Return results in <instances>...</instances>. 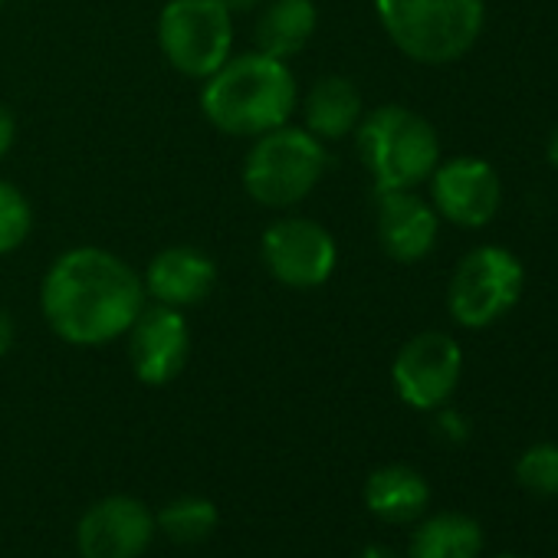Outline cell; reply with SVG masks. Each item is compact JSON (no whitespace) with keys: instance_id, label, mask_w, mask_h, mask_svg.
<instances>
[{"instance_id":"obj_12","label":"cell","mask_w":558,"mask_h":558,"mask_svg":"<svg viewBox=\"0 0 558 558\" xmlns=\"http://www.w3.org/2000/svg\"><path fill=\"white\" fill-rule=\"evenodd\" d=\"M125 336H129V359L138 381L168 385L184 372L191 355V329L181 310L155 303L138 313V319Z\"/></svg>"},{"instance_id":"obj_13","label":"cell","mask_w":558,"mask_h":558,"mask_svg":"<svg viewBox=\"0 0 558 558\" xmlns=\"http://www.w3.org/2000/svg\"><path fill=\"white\" fill-rule=\"evenodd\" d=\"M142 283L145 296H151L155 303L184 310L210 296L217 283V266L197 246H165L161 253L151 256Z\"/></svg>"},{"instance_id":"obj_17","label":"cell","mask_w":558,"mask_h":558,"mask_svg":"<svg viewBox=\"0 0 558 558\" xmlns=\"http://www.w3.org/2000/svg\"><path fill=\"white\" fill-rule=\"evenodd\" d=\"M319 11L313 0H269L256 21V47L276 60H290L313 40Z\"/></svg>"},{"instance_id":"obj_19","label":"cell","mask_w":558,"mask_h":558,"mask_svg":"<svg viewBox=\"0 0 558 558\" xmlns=\"http://www.w3.org/2000/svg\"><path fill=\"white\" fill-rule=\"evenodd\" d=\"M158 529L178 545L204 542L217 525V506L204 496H181L155 515Z\"/></svg>"},{"instance_id":"obj_11","label":"cell","mask_w":558,"mask_h":558,"mask_svg":"<svg viewBox=\"0 0 558 558\" xmlns=\"http://www.w3.org/2000/svg\"><path fill=\"white\" fill-rule=\"evenodd\" d=\"M427 181L434 210L457 227H486L499 210L502 184L483 158H450L437 165Z\"/></svg>"},{"instance_id":"obj_6","label":"cell","mask_w":558,"mask_h":558,"mask_svg":"<svg viewBox=\"0 0 558 558\" xmlns=\"http://www.w3.org/2000/svg\"><path fill=\"white\" fill-rule=\"evenodd\" d=\"M165 60L187 80H207L233 50V14L223 0H171L158 17Z\"/></svg>"},{"instance_id":"obj_8","label":"cell","mask_w":558,"mask_h":558,"mask_svg":"<svg viewBox=\"0 0 558 558\" xmlns=\"http://www.w3.org/2000/svg\"><path fill=\"white\" fill-rule=\"evenodd\" d=\"M263 263L276 283L290 290H319L339 263L336 236L310 217H279L263 233Z\"/></svg>"},{"instance_id":"obj_9","label":"cell","mask_w":558,"mask_h":558,"mask_svg":"<svg viewBox=\"0 0 558 558\" xmlns=\"http://www.w3.org/2000/svg\"><path fill=\"white\" fill-rule=\"evenodd\" d=\"M463 375V352L444 332L414 336L395 359L391 378L404 404L417 411H437L450 401Z\"/></svg>"},{"instance_id":"obj_21","label":"cell","mask_w":558,"mask_h":558,"mask_svg":"<svg viewBox=\"0 0 558 558\" xmlns=\"http://www.w3.org/2000/svg\"><path fill=\"white\" fill-rule=\"evenodd\" d=\"M515 476L529 493L558 496V444L529 447L515 463Z\"/></svg>"},{"instance_id":"obj_15","label":"cell","mask_w":558,"mask_h":558,"mask_svg":"<svg viewBox=\"0 0 558 558\" xmlns=\"http://www.w3.org/2000/svg\"><path fill=\"white\" fill-rule=\"evenodd\" d=\"M427 502H430L427 480L414 466H404V463H388L375 470L365 483V506L391 525L421 519Z\"/></svg>"},{"instance_id":"obj_7","label":"cell","mask_w":558,"mask_h":558,"mask_svg":"<svg viewBox=\"0 0 558 558\" xmlns=\"http://www.w3.org/2000/svg\"><path fill=\"white\" fill-rule=\"evenodd\" d=\"M522 296V263L502 246L470 250L450 279L447 310L463 329H486Z\"/></svg>"},{"instance_id":"obj_10","label":"cell","mask_w":558,"mask_h":558,"mask_svg":"<svg viewBox=\"0 0 558 558\" xmlns=\"http://www.w3.org/2000/svg\"><path fill=\"white\" fill-rule=\"evenodd\" d=\"M155 512L132 496H106L76 525L83 558H142L155 538Z\"/></svg>"},{"instance_id":"obj_24","label":"cell","mask_w":558,"mask_h":558,"mask_svg":"<svg viewBox=\"0 0 558 558\" xmlns=\"http://www.w3.org/2000/svg\"><path fill=\"white\" fill-rule=\"evenodd\" d=\"M14 345V319L0 310V359H4Z\"/></svg>"},{"instance_id":"obj_16","label":"cell","mask_w":558,"mask_h":558,"mask_svg":"<svg viewBox=\"0 0 558 558\" xmlns=\"http://www.w3.org/2000/svg\"><path fill=\"white\" fill-rule=\"evenodd\" d=\"M303 116H306V132H313L319 142H339L345 135H355L365 116L362 93L345 76H326L310 89Z\"/></svg>"},{"instance_id":"obj_18","label":"cell","mask_w":558,"mask_h":558,"mask_svg":"<svg viewBox=\"0 0 558 558\" xmlns=\"http://www.w3.org/2000/svg\"><path fill=\"white\" fill-rule=\"evenodd\" d=\"M483 529L463 512H437L411 535V558H480Z\"/></svg>"},{"instance_id":"obj_23","label":"cell","mask_w":558,"mask_h":558,"mask_svg":"<svg viewBox=\"0 0 558 558\" xmlns=\"http://www.w3.org/2000/svg\"><path fill=\"white\" fill-rule=\"evenodd\" d=\"M14 138H17V122H14L11 109L0 106V158L14 148Z\"/></svg>"},{"instance_id":"obj_14","label":"cell","mask_w":558,"mask_h":558,"mask_svg":"<svg viewBox=\"0 0 558 558\" xmlns=\"http://www.w3.org/2000/svg\"><path fill=\"white\" fill-rule=\"evenodd\" d=\"M437 210L414 191L378 194V240L398 263L424 259L437 243Z\"/></svg>"},{"instance_id":"obj_20","label":"cell","mask_w":558,"mask_h":558,"mask_svg":"<svg viewBox=\"0 0 558 558\" xmlns=\"http://www.w3.org/2000/svg\"><path fill=\"white\" fill-rule=\"evenodd\" d=\"M31 227H34L31 201L24 197L21 187L0 178V256L24 246V240L31 236Z\"/></svg>"},{"instance_id":"obj_2","label":"cell","mask_w":558,"mask_h":558,"mask_svg":"<svg viewBox=\"0 0 558 558\" xmlns=\"http://www.w3.org/2000/svg\"><path fill=\"white\" fill-rule=\"evenodd\" d=\"M296 96L300 93L290 63L253 50L230 57L204 80L201 112L223 135L256 138L290 122Z\"/></svg>"},{"instance_id":"obj_25","label":"cell","mask_w":558,"mask_h":558,"mask_svg":"<svg viewBox=\"0 0 558 558\" xmlns=\"http://www.w3.org/2000/svg\"><path fill=\"white\" fill-rule=\"evenodd\" d=\"M263 4V0H223V8L230 14H243V11H256Z\"/></svg>"},{"instance_id":"obj_1","label":"cell","mask_w":558,"mask_h":558,"mask_svg":"<svg viewBox=\"0 0 558 558\" xmlns=\"http://www.w3.org/2000/svg\"><path fill=\"white\" fill-rule=\"evenodd\" d=\"M47 326L70 345L122 339L145 310L142 276L102 246H76L53 259L40 287Z\"/></svg>"},{"instance_id":"obj_27","label":"cell","mask_w":558,"mask_h":558,"mask_svg":"<svg viewBox=\"0 0 558 558\" xmlns=\"http://www.w3.org/2000/svg\"><path fill=\"white\" fill-rule=\"evenodd\" d=\"M545 155H548L551 168H558V129H555V132H551V138H548V148H545Z\"/></svg>"},{"instance_id":"obj_5","label":"cell","mask_w":558,"mask_h":558,"mask_svg":"<svg viewBox=\"0 0 558 558\" xmlns=\"http://www.w3.org/2000/svg\"><path fill=\"white\" fill-rule=\"evenodd\" d=\"M326 142L287 122L253 138L243 161V187L256 204L283 210L313 194L326 174Z\"/></svg>"},{"instance_id":"obj_29","label":"cell","mask_w":558,"mask_h":558,"mask_svg":"<svg viewBox=\"0 0 558 558\" xmlns=\"http://www.w3.org/2000/svg\"><path fill=\"white\" fill-rule=\"evenodd\" d=\"M0 4H4V0H0Z\"/></svg>"},{"instance_id":"obj_26","label":"cell","mask_w":558,"mask_h":558,"mask_svg":"<svg viewBox=\"0 0 558 558\" xmlns=\"http://www.w3.org/2000/svg\"><path fill=\"white\" fill-rule=\"evenodd\" d=\"M359 558H401V555L391 551V548H385V545H368V548H362Z\"/></svg>"},{"instance_id":"obj_22","label":"cell","mask_w":558,"mask_h":558,"mask_svg":"<svg viewBox=\"0 0 558 558\" xmlns=\"http://www.w3.org/2000/svg\"><path fill=\"white\" fill-rule=\"evenodd\" d=\"M434 430L447 440V444H463L470 437V424L463 414L457 411H447V408H437V421H434Z\"/></svg>"},{"instance_id":"obj_3","label":"cell","mask_w":558,"mask_h":558,"mask_svg":"<svg viewBox=\"0 0 558 558\" xmlns=\"http://www.w3.org/2000/svg\"><path fill=\"white\" fill-rule=\"evenodd\" d=\"M391 44L424 66H447L470 53L483 31V0H375Z\"/></svg>"},{"instance_id":"obj_28","label":"cell","mask_w":558,"mask_h":558,"mask_svg":"<svg viewBox=\"0 0 558 558\" xmlns=\"http://www.w3.org/2000/svg\"><path fill=\"white\" fill-rule=\"evenodd\" d=\"M499 558H519V555H499Z\"/></svg>"},{"instance_id":"obj_4","label":"cell","mask_w":558,"mask_h":558,"mask_svg":"<svg viewBox=\"0 0 558 558\" xmlns=\"http://www.w3.org/2000/svg\"><path fill=\"white\" fill-rule=\"evenodd\" d=\"M355 138L378 194L414 191L440 165V138L434 125L404 106H381L362 116Z\"/></svg>"}]
</instances>
